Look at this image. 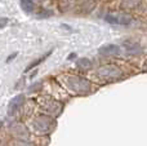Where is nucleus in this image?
<instances>
[{
    "label": "nucleus",
    "instance_id": "f257e3e1",
    "mask_svg": "<svg viewBox=\"0 0 147 146\" xmlns=\"http://www.w3.org/2000/svg\"><path fill=\"white\" fill-rule=\"evenodd\" d=\"M63 85L75 95H86L90 92V82L79 75H63L61 78Z\"/></svg>",
    "mask_w": 147,
    "mask_h": 146
},
{
    "label": "nucleus",
    "instance_id": "f03ea898",
    "mask_svg": "<svg viewBox=\"0 0 147 146\" xmlns=\"http://www.w3.org/2000/svg\"><path fill=\"white\" fill-rule=\"evenodd\" d=\"M97 75L105 80L114 82V80H117L123 76V71L116 65H103L97 70Z\"/></svg>",
    "mask_w": 147,
    "mask_h": 146
},
{
    "label": "nucleus",
    "instance_id": "7ed1b4c3",
    "mask_svg": "<svg viewBox=\"0 0 147 146\" xmlns=\"http://www.w3.org/2000/svg\"><path fill=\"white\" fill-rule=\"evenodd\" d=\"M52 126H53V119L47 114H39L34 119V128L38 135H47L51 131Z\"/></svg>",
    "mask_w": 147,
    "mask_h": 146
},
{
    "label": "nucleus",
    "instance_id": "20e7f679",
    "mask_svg": "<svg viewBox=\"0 0 147 146\" xmlns=\"http://www.w3.org/2000/svg\"><path fill=\"white\" fill-rule=\"evenodd\" d=\"M40 105L45 111H48V113H51V114H54V115H58L62 111V109H63V105H62L61 102L53 100V98H49V97L41 98Z\"/></svg>",
    "mask_w": 147,
    "mask_h": 146
},
{
    "label": "nucleus",
    "instance_id": "39448f33",
    "mask_svg": "<svg viewBox=\"0 0 147 146\" xmlns=\"http://www.w3.org/2000/svg\"><path fill=\"white\" fill-rule=\"evenodd\" d=\"M25 100L26 98L23 95H18L14 98H12L9 105H8V115L13 116L14 114H17L21 110V107L23 106V103H25Z\"/></svg>",
    "mask_w": 147,
    "mask_h": 146
},
{
    "label": "nucleus",
    "instance_id": "423d86ee",
    "mask_svg": "<svg viewBox=\"0 0 147 146\" xmlns=\"http://www.w3.org/2000/svg\"><path fill=\"white\" fill-rule=\"evenodd\" d=\"M10 132H12V133L14 135L18 140H26L28 137L27 127H26L25 124H22V123H17V122L13 123L12 126H10Z\"/></svg>",
    "mask_w": 147,
    "mask_h": 146
},
{
    "label": "nucleus",
    "instance_id": "0eeeda50",
    "mask_svg": "<svg viewBox=\"0 0 147 146\" xmlns=\"http://www.w3.org/2000/svg\"><path fill=\"white\" fill-rule=\"evenodd\" d=\"M98 53L105 57L117 56V54L121 53V49H120V47L115 45V44H107V45H103L98 49Z\"/></svg>",
    "mask_w": 147,
    "mask_h": 146
},
{
    "label": "nucleus",
    "instance_id": "6e6552de",
    "mask_svg": "<svg viewBox=\"0 0 147 146\" xmlns=\"http://www.w3.org/2000/svg\"><path fill=\"white\" fill-rule=\"evenodd\" d=\"M125 48H127V52L129 54H140L142 52V47L140 44L136 43H128L125 44Z\"/></svg>",
    "mask_w": 147,
    "mask_h": 146
},
{
    "label": "nucleus",
    "instance_id": "1a4fd4ad",
    "mask_svg": "<svg viewBox=\"0 0 147 146\" xmlns=\"http://www.w3.org/2000/svg\"><path fill=\"white\" fill-rule=\"evenodd\" d=\"M117 16V21H119V25H123V26H128L130 25L132 22V17L127 13H120V14H116Z\"/></svg>",
    "mask_w": 147,
    "mask_h": 146
},
{
    "label": "nucleus",
    "instance_id": "9d476101",
    "mask_svg": "<svg viewBox=\"0 0 147 146\" xmlns=\"http://www.w3.org/2000/svg\"><path fill=\"white\" fill-rule=\"evenodd\" d=\"M78 67L80 70H84V71H86V70H89L92 67V61L88 58H80L78 59Z\"/></svg>",
    "mask_w": 147,
    "mask_h": 146
},
{
    "label": "nucleus",
    "instance_id": "9b49d317",
    "mask_svg": "<svg viewBox=\"0 0 147 146\" xmlns=\"http://www.w3.org/2000/svg\"><path fill=\"white\" fill-rule=\"evenodd\" d=\"M51 53H52V51H51V52H48V53H47V54H44V56H43V57H40V58H38V59H36V61L31 62V64H30V65H28V66H27V67H26L25 72L30 71V70H31V69H34V67H36V66H38V65H40V64H41V62H43V61H44V59H45V58H47V57H48V56H49V54H51Z\"/></svg>",
    "mask_w": 147,
    "mask_h": 146
},
{
    "label": "nucleus",
    "instance_id": "f8f14e48",
    "mask_svg": "<svg viewBox=\"0 0 147 146\" xmlns=\"http://www.w3.org/2000/svg\"><path fill=\"white\" fill-rule=\"evenodd\" d=\"M21 7H22V9L25 12L30 13L34 10V3L32 0H21Z\"/></svg>",
    "mask_w": 147,
    "mask_h": 146
},
{
    "label": "nucleus",
    "instance_id": "ddd939ff",
    "mask_svg": "<svg viewBox=\"0 0 147 146\" xmlns=\"http://www.w3.org/2000/svg\"><path fill=\"white\" fill-rule=\"evenodd\" d=\"M105 21H106L107 23H110V25H119V21H117V16L116 14H106V17H105Z\"/></svg>",
    "mask_w": 147,
    "mask_h": 146
},
{
    "label": "nucleus",
    "instance_id": "4468645a",
    "mask_svg": "<svg viewBox=\"0 0 147 146\" xmlns=\"http://www.w3.org/2000/svg\"><path fill=\"white\" fill-rule=\"evenodd\" d=\"M12 146H35V145L31 144L30 141H26V140H16V141H13Z\"/></svg>",
    "mask_w": 147,
    "mask_h": 146
},
{
    "label": "nucleus",
    "instance_id": "2eb2a0df",
    "mask_svg": "<svg viewBox=\"0 0 147 146\" xmlns=\"http://www.w3.org/2000/svg\"><path fill=\"white\" fill-rule=\"evenodd\" d=\"M7 23H8V18H0V28L5 27Z\"/></svg>",
    "mask_w": 147,
    "mask_h": 146
},
{
    "label": "nucleus",
    "instance_id": "dca6fc26",
    "mask_svg": "<svg viewBox=\"0 0 147 146\" xmlns=\"http://www.w3.org/2000/svg\"><path fill=\"white\" fill-rule=\"evenodd\" d=\"M16 57H17V53H13V54H10V56L7 58V62H10L13 58H16Z\"/></svg>",
    "mask_w": 147,
    "mask_h": 146
},
{
    "label": "nucleus",
    "instance_id": "f3484780",
    "mask_svg": "<svg viewBox=\"0 0 147 146\" xmlns=\"http://www.w3.org/2000/svg\"><path fill=\"white\" fill-rule=\"evenodd\" d=\"M75 57H76V54L75 53H71L69 57H67V59H72V58H75Z\"/></svg>",
    "mask_w": 147,
    "mask_h": 146
},
{
    "label": "nucleus",
    "instance_id": "a211bd4d",
    "mask_svg": "<svg viewBox=\"0 0 147 146\" xmlns=\"http://www.w3.org/2000/svg\"><path fill=\"white\" fill-rule=\"evenodd\" d=\"M143 70H145V71H147V59H146L145 65H143Z\"/></svg>",
    "mask_w": 147,
    "mask_h": 146
}]
</instances>
